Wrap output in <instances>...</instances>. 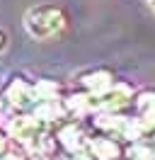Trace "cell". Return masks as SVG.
I'll return each instance as SVG.
<instances>
[{
    "mask_svg": "<svg viewBox=\"0 0 155 160\" xmlns=\"http://www.w3.org/2000/svg\"><path fill=\"white\" fill-rule=\"evenodd\" d=\"M61 27H63V15H61V10L51 8V5L34 8L27 15V32L37 39L53 37L56 32H61Z\"/></svg>",
    "mask_w": 155,
    "mask_h": 160,
    "instance_id": "obj_1",
    "label": "cell"
},
{
    "mask_svg": "<svg viewBox=\"0 0 155 160\" xmlns=\"http://www.w3.org/2000/svg\"><path fill=\"white\" fill-rule=\"evenodd\" d=\"M150 5H153V8H155V0H150Z\"/></svg>",
    "mask_w": 155,
    "mask_h": 160,
    "instance_id": "obj_2",
    "label": "cell"
}]
</instances>
